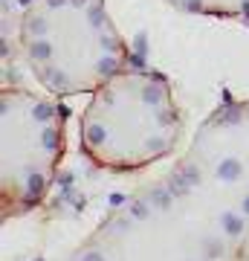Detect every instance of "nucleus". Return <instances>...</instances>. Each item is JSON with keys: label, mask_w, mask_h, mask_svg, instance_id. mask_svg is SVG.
Returning <instances> with one entry per match:
<instances>
[{"label": "nucleus", "mask_w": 249, "mask_h": 261, "mask_svg": "<svg viewBox=\"0 0 249 261\" xmlns=\"http://www.w3.org/2000/svg\"><path fill=\"white\" fill-rule=\"evenodd\" d=\"M185 116L162 73L130 64L104 82L78 119V148L96 168L133 174L174 157Z\"/></svg>", "instance_id": "f257e3e1"}, {"label": "nucleus", "mask_w": 249, "mask_h": 261, "mask_svg": "<svg viewBox=\"0 0 249 261\" xmlns=\"http://www.w3.org/2000/svg\"><path fill=\"white\" fill-rule=\"evenodd\" d=\"M18 49L41 90L58 99L96 93L133 64L107 0H20Z\"/></svg>", "instance_id": "f03ea898"}, {"label": "nucleus", "mask_w": 249, "mask_h": 261, "mask_svg": "<svg viewBox=\"0 0 249 261\" xmlns=\"http://www.w3.org/2000/svg\"><path fill=\"white\" fill-rule=\"evenodd\" d=\"M229 247L165 177L116 203L67 261H226Z\"/></svg>", "instance_id": "7ed1b4c3"}, {"label": "nucleus", "mask_w": 249, "mask_h": 261, "mask_svg": "<svg viewBox=\"0 0 249 261\" xmlns=\"http://www.w3.org/2000/svg\"><path fill=\"white\" fill-rule=\"evenodd\" d=\"M165 180L232 250L249 235V96L223 93Z\"/></svg>", "instance_id": "20e7f679"}, {"label": "nucleus", "mask_w": 249, "mask_h": 261, "mask_svg": "<svg viewBox=\"0 0 249 261\" xmlns=\"http://www.w3.org/2000/svg\"><path fill=\"white\" fill-rule=\"evenodd\" d=\"M67 105L46 90H0V215L9 224L52 192L67 151Z\"/></svg>", "instance_id": "39448f33"}, {"label": "nucleus", "mask_w": 249, "mask_h": 261, "mask_svg": "<svg viewBox=\"0 0 249 261\" xmlns=\"http://www.w3.org/2000/svg\"><path fill=\"white\" fill-rule=\"evenodd\" d=\"M165 3L183 15L249 27V0H165Z\"/></svg>", "instance_id": "423d86ee"}, {"label": "nucleus", "mask_w": 249, "mask_h": 261, "mask_svg": "<svg viewBox=\"0 0 249 261\" xmlns=\"http://www.w3.org/2000/svg\"><path fill=\"white\" fill-rule=\"evenodd\" d=\"M226 261H249V235L238 244V247H235V250H232V255Z\"/></svg>", "instance_id": "0eeeda50"}]
</instances>
